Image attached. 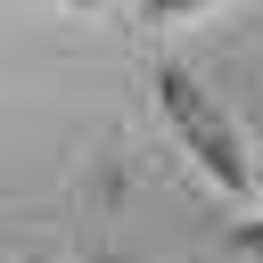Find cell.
<instances>
[{"label": "cell", "mask_w": 263, "mask_h": 263, "mask_svg": "<svg viewBox=\"0 0 263 263\" xmlns=\"http://www.w3.org/2000/svg\"><path fill=\"white\" fill-rule=\"evenodd\" d=\"M255 189H263V164H255Z\"/></svg>", "instance_id": "5"}, {"label": "cell", "mask_w": 263, "mask_h": 263, "mask_svg": "<svg viewBox=\"0 0 263 263\" xmlns=\"http://www.w3.org/2000/svg\"><path fill=\"white\" fill-rule=\"evenodd\" d=\"M156 107H164V123H173V140L197 156V173L214 181V189H230V197H255V148H247V132H238V115L197 82V66H181V58H164L156 66Z\"/></svg>", "instance_id": "1"}, {"label": "cell", "mask_w": 263, "mask_h": 263, "mask_svg": "<svg viewBox=\"0 0 263 263\" xmlns=\"http://www.w3.org/2000/svg\"><path fill=\"white\" fill-rule=\"evenodd\" d=\"M214 0H140V16L148 25H189V16H205Z\"/></svg>", "instance_id": "2"}, {"label": "cell", "mask_w": 263, "mask_h": 263, "mask_svg": "<svg viewBox=\"0 0 263 263\" xmlns=\"http://www.w3.org/2000/svg\"><path fill=\"white\" fill-rule=\"evenodd\" d=\"M230 247H238L247 263H263V214H238V222H230Z\"/></svg>", "instance_id": "3"}, {"label": "cell", "mask_w": 263, "mask_h": 263, "mask_svg": "<svg viewBox=\"0 0 263 263\" xmlns=\"http://www.w3.org/2000/svg\"><path fill=\"white\" fill-rule=\"evenodd\" d=\"M66 8H82V16H107V8H115V0H66Z\"/></svg>", "instance_id": "4"}]
</instances>
